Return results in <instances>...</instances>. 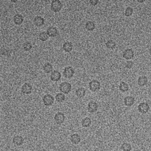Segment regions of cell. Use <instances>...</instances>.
I'll list each match as a JSON object with an SVG mask.
<instances>
[{"instance_id": "cell-33", "label": "cell", "mask_w": 151, "mask_h": 151, "mask_svg": "<svg viewBox=\"0 0 151 151\" xmlns=\"http://www.w3.org/2000/svg\"><path fill=\"white\" fill-rule=\"evenodd\" d=\"M137 2H138L140 3H143V2H144L145 1V0H137Z\"/></svg>"}, {"instance_id": "cell-10", "label": "cell", "mask_w": 151, "mask_h": 151, "mask_svg": "<svg viewBox=\"0 0 151 151\" xmlns=\"http://www.w3.org/2000/svg\"><path fill=\"white\" fill-rule=\"evenodd\" d=\"M134 52L132 49L128 48L123 53V57L127 60H130L133 58Z\"/></svg>"}, {"instance_id": "cell-16", "label": "cell", "mask_w": 151, "mask_h": 151, "mask_svg": "<svg viewBox=\"0 0 151 151\" xmlns=\"http://www.w3.org/2000/svg\"><path fill=\"white\" fill-rule=\"evenodd\" d=\"M34 23L38 27H41L45 24V19L40 16H36L34 19Z\"/></svg>"}, {"instance_id": "cell-21", "label": "cell", "mask_w": 151, "mask_h": 151, "mask_svg": "<svg viewBox=\"0 0 151 151\" xmlns=\"http://www.w3.org/2000/svg\"><path fill=\"white\" fill-rule=\"evenodd\" d=\"M86 90L83 87H79L76 90L75 94L78 98H81L84 97L86 94Z\"/></svg>"}, {"instance_id": "cell-9", "label": "cell", "mask_w": 151, "mask_h": 151, "mask_svg": "<svg viewBox=\"0 0 151 151\" xmlns=\"http://www.w3.org/2000/svg\"><path fill=\"white\" fill-rule=\"evenodd\" d=\"M98 109V104L96 102H90L88 104V111L91 113L95 112Z\"/></svg>"}, {"instance_id": "cell-22", "label": "cell", "mask_w": 151, "mask_h": 151, "mask_svg": "<svg viewBox=\"0 0 151 151\" xmlns=\"http://www.w3.org/2000/svg\"><path fill=\"white\" fill-rule=\"evenodd\" d=\"M85 28L87 31H93L95 28V24L93 21H88L86 24Z\"/></svg>"}, {"instance_id": "cell-24", "label": "cell", "mask_w": 151, "mask_h": 151, "mask_svg": "<svg viewBox=\"0 0 151 151\" xmlns=\"http://www.w3.org/2000/svg\"><path fill=\"white\" fill-rule=\"evenodd\" d=\"M43 69L46 74H50V72L52 71V65L49 63H47L43 65Z\"/></svg>"}, {"instance_id": "cell-32", "label": "cell", "mask_w": 151, "mask_h": 151, "mask_svg": "<svg viewBox=\"0 0 151 151\" xmlns=\"http://www.w3.org/2000/svg\"><path fill=\"white\" fill-rule=\"evenodd\" d=\"M99 3V0H90V3L92 6H96Z\"/></svg>"}, {"instance_id": "cell-11", "label": "cell", "mask_w": 151, "mask_h": 151, "mask_svg": "<svg viewBox=\"0 0 151 151\" xmlns=\"http://www.w3.org/2000/svg\"><path fill=\"white\" fill-rule=\"evenodd\" d=\"M70 140L73 144L75 145L79 144L81 140L80 136L78 133L72 134L70 137Z\"/></svg>"}, {"instance_id": "cell-8", "label": "cell", "mask_w": 151, "mask_h": 151, "mask_svg": "<svg viewBox=\"0 0 151 151\" xmlns=\"http://www.w3.org/2000/svg\"><path fill=\"white\" fill-rule=\"evenodd\" d=\"M21 91L23 94L28 95L32 93V87L30 84L26 83L22 86Z\"/></svg>"}, {"instance_id": "cell-12", "label": "cell", "mask_w": 151, "mask_h": 151, "mask_svg": "<svg viewBox=\"0 0 151 151\" xmlns=\"http://www.w3.org/2000/svg\"><path fill=\"white\" fill-rule=\"evenodd\" d=\"M13 143L17 146L22 145L24 143V139L22 136L17 135L13 139Z\"/></svg>"}, {"instance_id": "cell-25", "label": "cell", "mask_w": 151, "mask_h": 151, "mask_svg": "<svg viewBox=\"0 0 151 151\" xmlns=\"http://www.w3.org/2000/svg\"><path fill=\"white\" fill-rule=\"evenodd\" d=\"M39 38L42 41L45 42L48 39L49 35L47 34V32H40L39 34Z\"/></svg>"}, {"instance_id": "cell-30", "label": "cell", "mask_w": 151, "mask_h": 151, "mask_svg": "<svg viewBox=\"0 0 151 151\" xmlns=\"http://www.w3.org/2000/svg\"><path fill=\"white\" fill-rule=\"evenodd\" d=\"M32 45L29 42H26L23 45V49L25 51H28L32 49Z\"/></svg>"}, {"instance_id": "cell-4", "label": "cell", "mask_w": 151, "mask_h": 151, "mask_svg": "<svg viewBox=\"0 0 151 151\" xmlns=\"http://www.w3.org/2000/svg\"><path fill=\"white\" fill-rule=\"evenodd\" d=\"M43 104L46 106H50L53 104L54 102V98L51 95L47 94L43 98Z\"/></svg>"}, {"instance_id": "cell-34", "label": "cell", "mask_w": 151, "mask_h": 151, "mask_svg": "<svg viewBox=\"0 0 151 151\" xmlns=\"http://www.w3.org/2000/svg\"><path fill=\"white\" fill-rule=\"evenodd\" d=\"M11 2H12L13 3H16L18 2V0H10Z\"/></svg>"}, {"instance_id": "cell-27", "label": "cell", "mask_w": 151, "mask_h": 151, "mask_svg": "<svg viewBox=\"0 0 151 151\" xmlns=\"http://www.w3.org/2000/svg\"><path fill=\"white\" fill-rule=\"evenodd\" d=\"M56 99L59 103H62L65 100V96L62 93H58L56 95Z\"/></svg>"}, {"instance_id": "cell-13", "label": "cell", "mask_w": 151, "mask_h": 151, "mask_svg": "<svg viewBox=\"0 0 151 151\" xmlns=\"http://www.w3.org/2000/svg\"><path fill=\"white\" fill-rule=\"evenodd\" d=\"M61 78V74L57 70H54L51 72L50 75V78L53 81H58Z\"/></svg>"}, {"instance_id": "cell-14", "label": "cell", "mask_w": 151, "mask_h": 151, "mask_svg": "<svg viewBox=\"0 0 151 151\" xmlns=\"http://www.w3.org/2000/svg\"><path fill=\"white\" fill-rule=\"evenodd\" d=\"M135 100L134 97L132 96H128L125 97L124 100V102L125 105L127 107H131L134 104Z\"/></svg>"}, {"instance_id": "cell-20", "label": "cell", "mask_w": 151, "mask_h": 151, "mask_svg": "<svg viewBox=\"0 0 151 151\" xmlns=\"http://www.w3.org/2000/svg\"><path fill=\"white\" fill-rule=\"evenodd\" d=\"M148 78L145 76H142L139 77L138 79V84L140 87H143L147 84Z\"/></svg>"}, {"instance_id": "cell-2", "label": "cell", "mask_w": 151, "mask_h": 151, "mask_svg": "<svg viewBox=\"0 0 151 151\" xmlns=\"http://www.w3.org/2000/svg\"><path fill=\"white\" fill-rule=\"evenodd\" d=\"M71 84L68 83V82H62V83L60 85V90L62 93L64 94H68L71 92Z\"/></svg>"}, {"instance_id": "cell-6", "label": "cell", "mask_w": 151, "mask_h": 151, "mask_svg": "<svg viewBox=\"0 0 151 151\" xmlns=\"http://www.w3.org/2000/svg\"><path fill=\"white\" fill-rule=\"evenodd\" d=\"M150 109L149 106L147 103L143 102L140 103L138 106L139 111L142 114H146Z\"/></svg>"}, {"instance_id": "cell-3", "label": "cell", "mask_w": 151, "mask_h": 151, "mask_svg": "<svg viewBox=\"0 0 151 151\" xmlns=\"http://www.w3.org/2000/svg\"><path fill=\"white\" fill-rule=\"evenodd\" d=\"M89 87L91 91L95 92L100 89L101 84L98 80H94L89 83Z\"/></svg>"}, {"instance_id": "cell-17", "label": "cell", "mask_w": 151, "mask_h": 151, "mask_svg": "<svg viewBox=\"0 0 151 151\" xmlns=\"http://www.w3.org/2000/svg\"><path fill=\"white\" fill-rule=\"evenodd\" d=\"M13 21H14V24L16 25H21L24 21V17L21 14H16L14 15Z\"/></svg>"}, {"instance_id": "cell-23", "label": "cell", "mask_w": 151, "mask_h": 151, "mask_svg": "<svg viewBox=\"0 0 151 151\" xmlns=\"http://www.w3.org/2000/svg\"><path fill=\"white\" fill-rule=\"evenodd\" d=\"M119 88L121 92H127L129 89V85H128L125 82L122 81L120 84Z\"/></svg>"}, {"instance_id": "cell-7", "label": "cell", "mask_w": 151, "mask_h": 151, "mask_svg": "<svg viewBox=\"0 0 151 151\" xmlns=\"http://www.w3.org/2000/svg\"><path fill=\"white\" fill-rule=\"evenodd\" d=\"M54 119L57 124L61 125L64 122L65 119V116L63 113L59 112L55 115Z\"/></svg>"}, {"instance_id": "cell-15", "label": "cell", "mask_w": 151, "mask_h": 151, "mask_svg": "<svg viewBox=\"0 0 151 151\" xmlns=\"http://www.w3.org/2000/svg\"><path fill=\"white\" fill-rule=\"evenodd\" d=\"M47 34L49 37H55L58 35V30L57 28L54 27H50L48 28L47 31Z\"/></svg>"}, {"instance_id": "cell-19", "label": "cell", "mask_w": 151, "mask_h": 151, "mask_svg": "<svg viewBox=\"0 0 151 151\" xmlns=\"http://www.w3.org/2000/svg\"><path fill=\"white\" fill-rule=\"evenodd\" d=\"M62 48L67 53H69L72 51L73 49V45L71 42H65L63 44Z\"/></svg>"}, {"instance_id": "cell-28", "label": "cell", "mask_w": 151, "mask_h": 151, "mask_svg": "<svg viewBox=\"0 0 151 151\" xmlns=\"http://www.w3.org/2000/svg\"><path fill=\"white\" fill-rule=\"evenodd\" d=\"M105 45L106 46L107 48L110 49H113L115 48L116 46V43L115 42H114L113 40H108L107 42L105 43Z\"/></svg>"}, {"instance_id": "cell-29", "label": "cell", "mask_w": 151, "mask_h": 151, "mask_svg": "<svg viewBox=\"0 0 151 151\" xmlns=\"http://www.w3.org/2000/svg\"><path fill=\"white\" fill-rule=\"evenodd\" d=\"M133 8L131 7H128L125 10V15L126 17H129L132 15L133 13Z\"/></svg>"}, {"instance_id": "cell-18", "label": "cell", "mask_w": 151, "mask_h": 151, "mask_svg": "<svg viewBox=\"0 0 151 151\" xmlns=\"http://www.w3.org/2000/svg\"><path fill=\"white\" fill-rule=\"evenodd\" d=\"M92 123L91 119L89 117H86L82 119L81 121V125L84 128L89 127Z\"/></svg>"}, {"instance_id": "cell-26", "label": "cell", "mask_w": 151, "mask_h": 151, "mask_svg": "<svg viewBox=\"0 0 151 151\" xmlns=\"http://www.w3.org/2000/svg\"><path fill=\"white\" fill-rule=\"evenodd\" d=\"M121 149L123 151H131L132 150V146L129 143H124L121 146Z\"/></svg>"}, {"instance_id": "cell-31", "label": "cell", "mask_w": 151, "mask_h": 151, "mask_svg": "<svg viewBox=\"0 0 151 151\" xmlns=\"http://www.w3.org/2000/svg\"><path fill=\"white\" fill-rule=\"evenodd\" d=\"M133 63L132 61H128L126 62L125 67L128 69H130L133 67Z\"/></svg>"}, {"instance_id": "cell-35", "label": "cell", "mask_w": 151, "mask_h": 151, "mask_svg": "<svg viewBox=\"0 0 151 151\" xmlns=\"http://www.w3.org/2000/svg\"><path fill=\"white\" fill-rule=\"evenodd\" d=\"M149 54L150 55H151V48H150L149 50Z\"/></svg>"}, {"instance_id": "cell-5", "label": "cell", "mask_w": 151, "mask_h": 151, "mask_svg": "<svg viewBox=\"0 0 151 151\" xmlns=\"http://www.w3.org/2000/svg\"><path fill=\"white\" fill-rule=\"evenodd\" d=\"M63 74L65 77L70 79L73 77L74 74H75V70L72 67H66L64 69Z\"/></svg>"}, {"instance_id": "cell-1", "label": "cell", "mask_w": 151, "mask_h": 151, "mask_svg": "<svg viewBox=\"0 0 151 151\" xmlns=\"http://www.w3.org/2000/svg\"><path fill=\"white\" fill-rule=\"evenodd\" d=\"M62 7V3L60 0H53L51 2V10L54 13L59 12Z\"/></svg>"}]
</instances>
